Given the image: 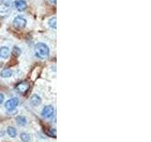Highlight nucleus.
<instances>
[{"mask_svg":"<svg viewBox=\"0 0 151 142\" xmlns=\"http://www.w3.org/2000/svg\"><path fill=\"white\" fill-rule=\"evenodd\" d=\"M35 53L41 59H45L49 55V49L45 43H38L35 46Z\"/></svg>","mask_w":151,"mask_h":142,"instance_id":"obj_1","label":"nucleus"},{"mask_svg":"<svg viewBox=\"0 0 151 142\" xmlns=\"http://www.w3.org/2000/svg\"><path fill=\"white\" fill-rule=\"evenodd\" d=\"M27 25V20L23 16L18 15L14 18L13 20V26L15 27L17 30H23Z\"/></svg>","mask_w":151,"mask_h":142,"instance_id":"obj_2","label":"nucleus"},{"mask_svg":"<svg viewBox=\"0 0 151 142\" xmlns=\"http://www.w3.org/2000/svg\"><path fill=\"white\" fill-rule=\"evenodd\" d=\"M19 104V99L17 98H12L9 99V101L5 103V107L8 111H12L16 108V106Z\"/></svg>","mask_w":151,"mask_h":142,"instance_id":"obj_3","label":"nucleus"},{"mask_svg":"<svg viewBox=\"0 0 151 142\" xmlns=\"http://www.w3.org/2000/svg\"><path fill=\"white\" fill-rule=\"evenodd\" d=\"M30 87V84L27 83V82H21V83H19L16 84V90L19 92V93H21V94H25L28 91V89H29Z\"/></svg>","mask_w":151,"mask_h":142,"instance_id":"obj_4","label":"nucleus"},{"mask_svg":"<svg viewBox=\"0 0 151 142\" xmlns=\"http://www.w3.org/2000/svg\"><path fill=\"white\" fill-rule=\"evenodd\" d=\"M42 117H45V118L51 117L52 116L54 115V108H53V106H51V105L45 106L44 108H42Z\"/></svg>","mask_w":151,"mask_h":142,"instance_id":"obj_5","label":"nucleus"},{"mask_svg":"<svg viewBox=\"0 0 151 142\" xmlns=\"http://www.w3.org/2000/svg\"><path fill=\"white\" fill-rule=\"evenodd\" d=\"M14 7L19 12H23L27 9V5L25 0H15L14 1Z\"/></svg>","mask_w":151,"mask_h":142,"instance_id":"obj_6","label":"nucleus"},{"mask_svg":"<svg viewBox=\"0 0 151 142\" xmlns=\"http://www.w3.org/2000/svg\"><path fill=\"white\" fill-rule=\"evenodd\" d=\"M42 102V99L38 96V95H32L30 97V103L33 106H38L40 105Z\"/></svg>","mask_w":151,"mask_h":142,"instance_id":"obj_7","label":"nucleus"},{"mask_svg":"<svg viewBox=\"0 0 151 142\" xmlns=\"http://www.w3.org/2000/svg\"><path fill=\"white\" fill-rule=\"evenodd\" d=\"M9 55V49L7 46H2L0 47V57L3 59H7Z\"/></svg>","mask_w":151,"mask_h":142,"instance_id":"obj_8","label":"nucleus"},{"mask_svg":"<svg viewBox=\"0 0 151 142\" xmlns=\"http://www.w3.org/2000/svg\"><path fill=\"white\" fill-rule=\"evenodd\" d=\"M12 74V71L9 68H4L2 69V71L0 72V76L2 78H9Z\"/></svg>","mask_w":151,"mask_h":142,"instance_id":"obj_9","label":"nucleus"},{"mask_svg":"<svg viewBox=\"0 0 151 142\" xmlns=\"http://www.w3.org/2000/svg\"><path fill=\"white\" fill-rule=\"evenodd\" d=\"M15 120L18 123V125H20V126H25V125H27V118L25 117H23V116H18V117H16Z\"/></svg>","mask_w":151,"mask_h":142,"instance_id":"obj_10","label":"nucleus"},{"mask_svg":"<svg viewBox=\"0 0 151 142\" xmlns=\"http://www.w3.org/2000/svg\"><path fill=\"white\" fill-rule=\"evenodd\" d=\"M7 132H8V135L11 136V137H15L16 135H17V131L15 130V128L12 127V126L8 127Z\"/></svg>","mask_w":151,"mask_h":142,"instance_id":"obj_11","label":"nucleus"},{"mask_svg":"<svg viewBox=\"0 0 151 142\" xmlns=\"http://www.w3.org/2000/svg\"><path fill=\"white\" fill-rule=\"evenodd\" d=\"M20 138L23 142H29L30 140V135L27 133H22L20 135Z\"/></svg>","mask_w":151,"mask_h":142,"instance_id":"obj_12","label":"nucleus"},{"mask_svg":"<svg viewBox=\"0 0 151 142\" xmlns=\"http://www.w3.org/2000/svg\"><path fill=\"white\" fill-rule=\"evenodd\" d=\"M46 135L50 137H56V135H57L56 130L53 129V128H49V129L46 131Z\"/></svg>","mask_w":151,"mask_h":142,"instance_id":"obj_13","label":"nucleus"},{"mask_svg":"<svg viewBox=\"0 0 151 142\" xmlns=\"http://www.w3.org/2000/svg\"><path fill=\"white\" fill-rule=\"evenodd\" d=\"M49 26L56 30V17H52L50 20H49Z\"/></svg>","mask_w":151,"mask_h":142,"instance_id":"obj_14","label":"nucleus"},{"mask_svg":"<svg viewBox=\"0 0 151 142\" xmlns=\"http://www.w3.org/2000/svg\"><path fill=\"white\" fill-rule=\"evenodd\" d=\"M20 53H21L20 49H19V47H17V46H14L13 49H12V54L14 56H19V55H20Z\"/></svg>","mask_w":151,"mask_h":142,"instance_id":"obj_15","label":"nucleus"},{"mask_svg":"<svg viewBox=\"0 0 151 142\" xmlns=\"http://www.w3.org/2000/svg\"><path fill=\"white\" fill-rule=\"evenodd\" d=\"M4 101V95L0 93V104H1Z\"/></svg>","mask_w":151,"mask_h":142,"instance_id":"obj_16","label":"nucleus"}]
</instances>
